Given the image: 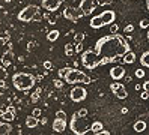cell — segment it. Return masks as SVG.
I'll return each instance as SVG.
<instances>
[{
  "label": "cell",
  "instance_id": "cell-1",
  "mask_svg": "<svg viewBox=\"0 0 149 135\" xmlns=\"http://www.w3.org/2000/svg\"><path fill=\"white\" fill-rule=\"evenodd\" d=\"M130 51V45L120 35H109L98 39L95 44V50H87L81 54V63L87 69H95L100 65H106L118 57H122Z\"/></svg>",
  "mask_w": 149,
  "mask_h": 135
},
{
  "label": "cell",
  "instance_id": "cell-2",
  "mask_svg": "<svg viewBox=\"0 0 149 135\" xmlns=\"http://www.w3.org/2000/svg\"><path fill=\"white\" fill-rule=\"evenodd\" d=\"M12 83H14V87H15V89L26 92V90H30V89L35 86L36 80H35V77H33L32 74L18 72V74H15V75L12 77Z\"/></svg>",
  "mask_w": 149,
  "mask_h": 135
},
{
  "label": "cell",
  "instance_id": "cell-3",
  "mask_svg": "<svg viewBox=\"0 0 149 135\" xmlns=\"http://www.w3.org/2000/svg\"><path fill=\"white\" fill-rule=\"evenodd\" d=\"M63 80L66 81V84H77V83L91 84V77H87L84 72L74 69V68H68V72H66Z\"/></svg>",
  "mask_w": 149,
  "mask_h": 135
},
{
  "label": "cell",
  "instance_id": "cell-4",
  "mask_svg": "<svg viewBox=\"0 0 149 135\" xmlns=\"http://www.w3.org/2000/svg\"><path fill=\"white\" fill-rule=\"evenodd\" d=\"M39 8L36 5H29L23 8L18 12V20L23 23H29V21H36L39 20Z\"/></svg>",
  "mask_w": 149,
  "mask_h": 135
},
{
  "label": "cell",
  "instance_id": "cell-5",
  "mask_svg": "<svg viewBox=\"0 0 149 135\" xmlns=\"http://www.w3.org/2000/svg\"><path fill=\"white\" fill-rule=\"evenodd\" d=\"M69 128L77 135H84V134H87V129H89L87 128V123L84 122V119L78 113H74L71 123H69Z\"/></svg>",
  "mask_w": 149,
  "mask_h": 135
},
{
  "label": "cell",
  "instance_id": "cell-6",
  "mask_svg": "<svg viewBox=\"0 0 149 135\" xmlns=\"http://www.w3.org/2000/svg\"><path fill=\"white\" fill-rule=\"evenodd\" d=\"M63 17L66 18V20H69V21H78L80 18L84 17V14L80 9V6H78V8H65Z\"/></svg>",
  "mask_w": 149,
  "mask_h": 135
},
{
  "label": "cell",
  "instance_id": "cell-7",
  "mask_svg": "<svg viewBox=\"0 0 149 135\" xmlns=\"http://www.w3.org/2000/svg\"><path fill=\"white\" fill-rule=\"evenodd\" d=\"M69 98H71V101H74V102H83L87 98V92H86L84 87H74L71 90V93H69Z\"/></svg>",
  "mask_w": 149,
  "mask_h": 135
},
{
  "label": "cell",
  "instance_id": "cell-8",
  "mask_svg": "<svg viewBox=\"0 0 149 135\" xmlns=\"http://www.w3.org/2000/svg\"><path fill=\"white\" fill-rule=\"evenodd\" d=\"M110 89H111V92L115 93V96H116L118 99H125V98L128 96V92H127L125 86L120 84V83H111Z\"/></svg>",
  "mask_w": 149,
  "mask_h": 135
},
{
  "label": "cell",
  "instance_id": "cell-9",
  "mask_svg": "<svg viewBox=\"0 0 149 135\" xmlns=\"http://www.w3.org/2000/svg\"><path fill=\"white\" fill-rule=\"evenodd\" d=\"M95 8H96V2H95V0H81V2H80V9L83 11L84 17L91 15L95 11Z\"/></svg>",
  "mask_w": 149,
  "mask_h": 135
},
{
  "label": "cell",
  "instance_id": "cell-10",
  "mask_svg": "<svg viewBox=\"0 0 149 135\" xmlns=\"http://www.w3.org/2000/svg\"><path fill=\"white\" fill-rule=\"evenodd\" d=\"M62 5V0H42V8L47 11H57Z\"/></svg>",
  "mask_w": 149,
  "mask_h": 135
},
{
  "label": "cell",
  "instance_id": "cell-11",
  "mask_svg": "<svg viewBox=\"0 0 149 135\" xmlns=\"http://www.w3.org/2000/svg\"><path fill=\"white\" fill-rule=\"evenodd\" d=\"M124 75H125V69L122 66H115V68L110 69V77L113 80H116V81L120 80V78H124Z\"/></svg>",
  "mask_w": 149,
  "mask_h": 135
},
{
  "label": "cell",
  "instance_id": "cell-12",
  "mask_svg": "<svg viewBox=\"0 0 149 135\" xmlns=\"http://www.w3.org/2000/svg\"><path fill=\"white\" fill-rule=\"evenodd\" d=\"M53 131L54 132H63V131H66V120H62V119H54V122H53Z\"/></svg>",
  "mask_w": 149,
  "mask_h": 135
},
{
  "label": "cell",
  "instance_id": "cell-13",
  "mask_svg": "<svg viewBox=\"0 0 149 135\" xmlns=\"http://www.w3.org/2000/svg\"><path fill=\"white\" fill-rule=\"evenodd\" d=\"M101 18H102V21H104V24H111L113 21H115V18H116V14H115V11H104L102 14H101Z\"/></svg>",
  "mask_w": 149,
  "mask_h": 135
},
{
  "label": "cell",
  "instance_id": "cell-14",
  "mask_svg": "<svg viewBox=\"0 0 149 135\" xmlns=\"http://www.w3.org/2000/svg\"><path fill=\"white\" fill-rule=\"evenodd\" d=\"M91 27L92 29H101L102 26H106L104 24V21H102V18H101V15H96V17H93L92 20H91Z\"/></svg>",
  "mask_w": 149,
  "mask_h": 135
},
{
  "label": "cell",
  "instance_id": "cell-15",
  "mask_svg": "<svg viewBox=\"0 0 149 135\" xmlns=\"http://www.w3.org/2000/svg\"><path fill=\"white\" fill-rule=\"evenodd\" d=\"M2 117H3L5 122H12L15 119V110L14 108H8V110L2 114Z\"/></svg>",
  "mask_w": 149,
  "mask_h": 135
},
{
  "label": "cell",
  "instance_id": "cell-16",
  "mask_svg": "<svg viewBox=\"0 0 149 135\" xmlns=\"http://www.w3.org/2000/svg\"><path fill=\"white\" fill-rule=\"evenodd\" d=\"M12 126L9 125V122H0V135H8L11 134Z\"/></svg>",
  "mask_w": 149,
  "mask_h": 135
},
{
  "label": "cell",
  "instance_id": "cell-17",
  "mask_svg": "<svg viewBox=\"0 0 149 135\" xmlns=\"http://www.w3.org/2000/svg\"><path fill=\"white\" fill-rule=\"evenodd\" d=\"M38 123H39L38 117H35V116H27L26 117V126H27V128H36Z\"/></svg>",
  "mask_w": 149,
  "mask_h": 135
},
{
  "label": "cell",
  "instance_id": "cell-18",
  "mask_svg": "<svg viewBox=\"0 0 149 135\" xmlns=\"http://www.w3.org/2000/svg\"><path fill=\"white\" fill-rule=\"evenodd\" d=\"M122 60H124V63H127V65H131V63L136 62V54L133 51H128L122 56Z\"/></svg>",
  "mask_w": 149,
  "mask_h": 135
},
{
  "label": "cell",
  "instance_id": "cell-19",
  "mask_svg": "<svg viewBox=\"0 0 149 135\" xmlns=\"http://www.w3.org/2000/svg\"><path fill=\"white\" fill-rule=\"evenodd\" d=\"M140 63H142V66L149 68V51H145L142 54V57H140Z\"/></svg>",
  "mask_w": 149,
  "mask_h": 135
},
{
  "label": "cell",
  "instance_id": "cell-20",
  "mask_svg": "<svg viewBox=\"0 0 149 135\" xmlns=\"http://www.w3.org/2000/svg\"><path fill=\"white\" fill-rule=\"evenodd\" d=\"M104 128H102V123L101 122H93L92 125H91V131L93 132V134H98L100 131H102Z\"/></svg>",
  "mask_w": 149,
  "mask_h": 135
},
{
  "label": "cell",
  "instance_id": "cell-21",
  "mask_svg": "<svg viewBox=\"0 0 149 135\" xmlns=\"http://www.w3.org/2000/svg\"><path fill=\"white\" fill-rule=\"evenodd\" d=\"M145 129H146V123L143 120H139V122L134 123V131L136 132H143Z\"/></svg>",
  "mask_w": 149,
  "mask_h": 135
},
{
  "label": "cell",
  "instance_id": "cell-22",
  "mask_svg": "<svg viewBox=\"0 0 149 135\" xmlns=\"http://www.w3.org/2000/svg\"><path fill=\"white\" fill-rule=\"evenodd\" d=\"M65 54L66 56H74L75 54V45L74 44H66L65 45Z\"/></svg>",
  "mask_w": 149,
  "mask_h": 135
},
{
  "label": "cell",
  "instance_id": "cell-23",
  "mask_svg": "<svg viewBox=\"0 0 149 135\" xmlns=\"http://www.w3.org/2000/svg\"><path fill=\"white\" fill-rule=\"evenodd\" d=\"M59 35H60V33H59L57 30H51V32L47 35V39H48L50 42H54V41L59 39Z\"/></svg>",
  "mask_w": 149,
  "mask_h": 135
},
{
  "label": "cell",
  "instance_id": "cell-24",
  "mask_svg": "<svg viewBox=\"0 0 149 135\" xmlns=\"http://www.w3.org/2000/svg\"><path fill=\"white\" fill-rule=\"evenodd\" d=\"M83 39H84V35H83V33H75V35H74V42H75V44H81Z\"/></svg>",
  "mask_w": 149,
  "mask_h": 135
},
{
  "label": "cell",
  "instance_id": "cell-25",
  "mask_svg": "<svg viewBox=\"0 0 149 135\" xmlns=\"http://www.w3.org/2000/svg\"><path fill=\"white\" fill-rule=\"evenodd\" d=\"M12 59H14V53L9 50L8 53H5V54H3V59H2V60H8V62H11Z\"/></svg>",
  "mask_w": 149,
  "mask_h": 135
},
{
  "label": "cell",
  "instance_id": "cell-26",
  "mask_svg": "<svg viewBox=\"0 0 149 135\" xmlns=\"http://www.w3.org/2000/svg\"><path fill=\"white\" fill-rule=\"evenodd\" d=\"M96 5H100V6H107V5H111L113 0H95Z\"/></svg>",
  "mask_w": 149,
  "mask_h": 135
},
{
  "label": "cell",
  "instance_id": "cell-27",
  "mask_svg": "<svg viewBox=\"0 0 149 135\" xmlns=\"http://www.w3.org/2000/svg\"><path fill=\"white\" fill-rule=\"evenodd\" d=\"M56 117H57V119H62V120H66V113L63 110H59L56 113Z\"/></svg>",
  "mask_w": 149,
  "mask_h": 135
},
{
  "label": "cell",
  "instance_id": "cell-28",
  "mask_svg": "<svg viewBox=\"0 0 149 135\" xmlns=\"http://www.w3.org/2000/svg\"><path fill=\"white\" fill-rule=\"evenodd\" d=\"M39 93H41V89H38L36 92H35L32 95V102H38V99H39Z\"/></svg>",
  "mask_w": 149,
  "mask_h": 135
},
{
  "label": "cell",
  "instance_id": "cell-29",
  "mask_svg": "<svg viewBox=\"0 0 149 135\" xmlns=\"http://www.w3.org/2000/svg\"><path fill=\"white\" fill-rule=\"evenodd\" d=\"M134 75H136L137 78H143V77H145V71H143V69H136Z\"/></svg>",
  "mask_w": 149,
  "mask_h": 135
},
{
  "label": "cell",
  "instance_id": "cell-30",
  "mask_svg": "<svg viewBox=\"0 0 149 135\" xmlns=\"http://www.w3.org/2000/svg\"><path fill=\"white\" fill-rule=\"evenodd\" d=\"M54 87H56V89H62V87H63V81L60 80V78L54 80Z\"/></svg>",
  "mask_w": 149,
  "mask_h": 135
},
{
  "label": "cell",
  "instance_id": "cell-31",
  "mask_svg": "<svg viewBox=\"0 0 149 135\" xmlns=\"http://www.w3.org/2000/svg\"><path fill=\"white\" fill-rule=\"evenodd\" d=\"M140 27H142V29H148L149 27V20H142L140 21Z\"/></svg>",
  "mask_w": 149,
  "mask_h": 135
},
{
  "label": "cell",
  "instance_id": "cell-32",
  "mask_svg": "<svg viewBox=\"0 0 149 135\" xmlns=\"http://www.w3.org/2000/svg\"><path fill=\"white\" fill-rule=\"evenodd\" d=\"M66 72H68V68H62V69L59 71V77H60V78H65Z\"/></svg>",
  "mask_w": 149,
  "mask_h": 135
},
{
  "label": "cell",
  "instance_id": "cell-33",
  "mask_svg": "<svg viewBox=\"0 0 149 135\" xmlns=\"http://www.w3.org/2000/svg\"><path fill=\"white\" fill-rule=\"evenodd\" d=\"M140 98H142L143 101H146V99L149 98V92H148V90H143V92H142V95H140Z\"/></svg>",
  "mask_w": 149,
  "mask_h": 135
},
{
  "label": "cell",
  "instance_id": "cell-34",
  "mask_svg": "<svg viewBox=\"0 0 149 135\" xmlns=\"http://www.w3.org/2000/svg\"><path fill=\"white\" fill-rule=\"evenodd\" d=\"M133 30H134V26H133V24H128V26L125 27V33H131Z\"/></svg>",
  "mask_w": 149,
  "mask_h": 135
},
{
  "label": "cell",
  "instance_id": "cell-35",
  "mask_svg": "<svg viewBox=\"0 0 149 135\" xmlns=\"http://www.w3.org/2000/svg\"><path fill=\"white\" fill-rule=\"evenodd\" d=\"M83 51V45L81 44H75V53H81Z\"/></svg>",
  "mask_w": 149,
  "mask_h": 135
},
{
  "label": "cell",
  "instance_id": "cell-36",
  "mask_svg": "<svg viewBox=\"0 0 149 135\" xmlns=\"http://www.w3.org/2000/svg\"><path fill=\"white\" fill-rule=\"evenodd\" d=\"M44 68H45V69H51V68H53V65H51L50 60H47V62H44Z\"/></svg>",
  "mask_w": 149,
  "mask_h": 135
},
{
  "label": "cell",
  "instance_id": "cell-37",
  "mask_svg": "<svg viewBox=\"0 0 149 135\" xmlns=\"http://www.w3.org/2000/svg\"><path fill=\"white\" fill-rule=\"evenodd\" d=\"M32 116H35V117H39V116H41V110H39V108H35L33 113H32Z\"/></svg>",
  "mask_w": 149,
  "mask_h": 135
},
{
  "label": "cell",
  "instance_id": "cell-38",
  "mask_svg": "<svg viewBox=\"0 0 149 135\" xmlns=\"http://www.w3.org/2000/svg\"><path fill=\"white\" fill-rule=\"evenodd\" d=\"M78 114H80L81 117H86L87 116V110H86V108H81V110L78 111Z\"/></svg>",
  "mask_w": 149,
  "mask_h": 135
},
{
  "label": "cell",
  "instance_id": "cell-39",
  "mask_svg": "<svg viewBox=\"0 0 149 135\" xmlns=\"http://www.w3.org/2000/svg\"><path fill=\"white\" fill-rule=\"evenodd\" d=\"M110 32H111V33H118V26L113 24V26L110 27Z\"/></svg>",
  "mask_w": 149,
  "mask_h": 135
},
{
  "label": "cell",
  "instance_id": "cell-40",
  "mask_svg": "<svg viewBox=\"0 0 149 135\" xmlns=\"http://www.w3.org/2000/svg\"><path fill=\"white\" fill-rule=\"evenodd\" d=\"M96 135H110V132H109V131H106V129H102V131H100Z\"/></svg>",
  "mask_w": 149,
  "mask_h": 135
},
{
  "label": "cell",
  "instance_id": "cell-41",
  "mask_svg": "<svg viewBox=\"0 0 149 135\" xmlns=\"http://www.w3.org/2000/svg\"><path fill=\"white\" fill-rule=\"evenodd\" d=\"M143 90H148L149 92V81H145L143 83Z\"/></svg>",
  "mask_w": 149,
  "mask_h": 135
},
{
  "label": "cell",
  "instance_id": "cell-42",
  "mask_svg": "<svg viewBox=\"0 0 149 135\" xmlns=\"http://www.w3.org/2000/svg\"><path fill=\"white\" fill-rule=\"evenodd\" d=\"M5 42H6V39H5V38H0V47H3Z\"/></svg>",
  "mask_w": 149,
  "mask_h": 135
},
{
  "label": "cell",
  "instance_id": "cell-43",
  "mask_svg": "<svg viewBox=\"0 0 149 135\" xmlns=\"http://www.w3.org/2000/svg\"><path fill=\"white\" fill-rule=\"evenodd\" d=\"M5 86H6V84H5V81H3V80H0V87H5Z\"/></svg>",
  "mask_w": 149,
  "mask_h": 135
},
{
  "label": "cell",
  "instance_id": "cell-44",
  "mask_svg": "<svg viewBox=\"0 0 149 135\" xmlns=\"http://www.w3.org/2000/svg\"><path fill=\"white\" fill-rule=\"evenodd\" d=\"M146 5H148V12H149V0H146Z\"/></svg>",
  "mask_w": 149,
  "mask_h": 135
},
{
  "label": "cell",
  "instance_id": "cell-45",
  "mask_svg": "<svg viewBox=\"0 0 149 135\" xmlns=\"http://www.w3.org/2000/svg\"><path fill=\"white\" fill-rule=\"evenodd\" d=\"M5 2H6V3H9V2H12V0H5Z\"/></svg>",
  "mask_w": 149,
  "mask_h": 135
},
{
  "label": "cell",
  "instance_id": "cell-46",
  "mask_svg": "<svg viewBox=\"0 0 149 135\" xmlns=\"http://www.w3.org/2000/svg\"><path fill=\"white\" fill-rule=\"evenodd\" d=\"M148 41H149V32H148Z\"/></svg>",
  "mask_w": 149,
  "mask_h": 135
}]
</instances>
